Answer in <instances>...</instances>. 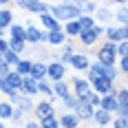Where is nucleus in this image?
Masks as SVG:
<instances>
[{"label":"nucleus","mask_w":128,"mask_h":128,"mask_svg":"<svg viewBox=\"0 0 128 128\" xmlns=\"http://www.w3.org/2000/svg\"><path fill=\"white\" fill-rule=\"evenodd\" d=\"M38 20L42 22V31H58V29H62V24H60L49 11H46V13H40Z\"/></svg>","instance_id":"obj_17"},{"label":"nucleus","mask_w":128,"mask_h":128,"mask_svg":"<svg viewBox=\"0 0 128 128\" xmlns=\"http://www.w3.org/2000/svg\"><path fill=\"white\" fill-rule=\"evenodd\" d=\"M110 122H113V115H110V113H106V110H102V108H95V110H93V119H90V124H95L97 128L110 126Z\"/></svg>","instance_id":"obj_14"},{"label":"nucleus","mask_w":128,"mask_h":128,"mask_svg":"<svg viewBox=\"0 0 128 128\" xmlns=\"http://www.w3.org/2000/svg\"><path fill=\"white\" fill-rule=\"evenodd\" d=\"M104 38H106V42H113V44L126 42L128 40V26H115V24L104 26Z\"/></svg>","instance_id":"obj_4"},{"label":"nucleus","mask_w":128,"mask_h":128,"mask_svg":"<svg viewBox=\"0 0 128 128\" xmlns=\"http://www.w3.org/2000/svg\"><path fill=\"white\" fill-rule=\"evenodd\" d=\"M102 38H104V26L95 24L93 29H88V31H82V33L77 36V42H80L82 46H95Z\"/></svg>","instance_id":"obj_3"},{"label":"nucleus","mask_w":128,"mask_h":128,"mask_svg":"<svg viewBox=\"0 0 128 128\" xmlns=\"http://www.w3.org/2000/svg\"><path fill=\"white\" fill-rule=\"evenodd\" d=\"M66 66H71L75 73H86L88 66H90V58L86 55V53H82V51H75L73 55H71V60H68Z\"/></svg>","instance_id":"obj_8"},{"label":"nucleus","mask_w":128,"mask_h":128,"mask_svg":"<svg viewBox=\"0 0 128 128\" xmlns=\"http://www.w3.org/2000/svg\"><path fill=\"white\" fill-rule=\"evenodd\" d=\"M38 95H42L44 100H49V102L53 104V93H51V82H49V80L38 82Z\"/></svg>","instance_id":"obj_30"},{"label":"nucleus","mask_w":128,"mask_h":128,"mask_svg":"<svg viewBox=\"0 0 128 128\" xmlns=\"http://www.w3.org/2000/svg\"><path fill=\"white\" fill-rule=\"evenodd\" d=\"M49 13H51L60 24L71 22V20H77V18L82 16V2H80V0H62V2H53V4H49Z\"/></svg>","instance_id":"obj_1"},{"label":"nucleus","mask_w":128,"mask_h":128,"mask_svg":"<svg viewBox=\"0 0 128 128\" xmlns=\"http://www.w3.org/2000/svg\"><path fill=\"white\" fill-rule=\"evenodd\" d=\"M62 51H60V55H55V62H60V64H68V60H71V55L75 53V44H73V40H66L62 46H60Z\"/></svg>","instance_id":"obj_15"},{"label":"nucleus","mask_w":128,"mask_h":128,"mask_svg":"<svg viewBox=\"0 0 128 128\" xmlns=\"http://www.w3.org/2000/svg\"><path fill=\"white\" fill-rule=\"evenodd\" d=\"M77 24H80L82 31H88V29L95 26V18H93V16H84V13H82V16L77 18Z\"/></svg>","instance_id":"obj_31"},{"label":"nucleus","mask_w":128,"mask_h":128,"mask_svg":"<svg viewBox=\"0 0 128 128\" xmlns=\"http://www.w3.org/2000/svg\"><path fill=\"white\" fill-rule=\"evenodd\" d=\"M7 46H9V51H11V53L20 55V58H22V53L26 51V44L22 42V40H11V38H7Z\"/></svg>","instance_id":"obj_28"},{"label":"nucleus","mask_w":128,"mask_h":128,"mask_svg":"<svg viewBox=\"0 0 128 128\" xmlns=\"http://www.w3.org/2000/svg\"><path fill=\"white\" fill-rule=\"evenodd\" d=\"M16 7H18V9H24V11H29V13H36V16L49 11V2H38V0H18Z\"/></svg>","instance_id":"obj_9"},{"label":"nucleus","mask_w":128,"mask_h":128,"mask_svg":"<svg viewBox=\"0 0 128 128\" xmlns=\"http://www.w3.org/2000/svg\"><path fill=\"white\" fill-rule=\"evenodd\" d=\"M97 7H100V4H97V2H82V13H84V16H93V13L97 11Z\"/></svg>","instance_id":"obj_36"},{"label":"nucleus","mask_w":128,"mask_h":128,"mask_svg":"<svg viewBox=\"0 0 128 128\" xmlns=\"http://www.w3.org/2000/svg\"><path fill=\"white\" fill-rule=\"evenodd\" d=\"M7 33H9L7 38H11V40H22V42H24V26L18 24V22H13V24L7 29Z\"/></svg>","instance_id":"obj_29"},{"label":"nucleus","mask_w":128,"mask_h":128,"mask_svg":"<svg viewBox=\"0 0 128 128\" xmlns=\"http://www.w3.org/2000/svg\"><path fill=\"white\" fill-rule=\"evenodd\" d=\"M113 7H115V2H104V4H100V7H97V11L93 13L95 24H100V26L113 24Z\"/></svg>","instance_id":"obj_5"},{"label":"nucleus","mask_w":128,"mask_h":128,"mask_svg":"<svg viewBox=\"0 0 128 128\" xmlns=\"http://www.w3.org/2000/svg\"><path fill=\"white\" fill-rule=\"evenodd\" d=\"M40 36H42V29L36 24H29L24 26V44H40Z\"/></svg>","instance_id":"obj_16"},{"label":"nucleus","mask_w":128,"mask_h":128,"mask_svg":"<svg viewBox=\"0 0 128 128\" xmlns=\"http://www.w3.org/2000/svg\"><path fill=\"white\" fill-rule=\"evenodd\" d=\"M20 93H24V95H29V97H36V95H38V82L31 80V77H22Z\"/></svg>","instance_id":"obj_23"},{"label":"nucleus","mask_w":128,"mask_h":128,"mask_svg":"<svg viewBox=\"0 0 128 128\" xmlns=\"http://www.w3.org/2000/svg\"><path fill=\"white\" fill-rule=\"evenodd\" d=\"M51 93H53V102H55V100L64 102V100L71 95V86H68L66 80H60V82H53L51 84Z\"/></svg>","instance_id":"obj_13"},{"label":"nucleus","mask_w":128,"mask_h":128,"mask_svg":"<svg viewBox=\"0 0 128 128\" xmlns=\"http://www.w3.org/2000/svg\"><path fill=\"white\" fill-rule=\"evenodd\" d=\"M7 73H11V66H9V64L4 62L2 58H0V77H4Z\"/></svg>","instance_id":"obj_40"},{"label":"nucleus","mask_w":128,"mask_h":128,"mask_svg":"<svg viewBox=\"0 0 128 128\" xmlns=\"http://www.w3.org/2000/svg\"><path fill=\"white\" fill-rule=\"evenodd\" d=\"M29 77L36 80V82L46 80V62H33L31 64V73H29Z\"/></svg>","instance_id":"obj_19"},{"label":"nucleus","mask_w":128,"mask_h":128,"mask_svg":"<svg viewBox=\"0 0 128 128\" xmlns=\"http://www.w3.org/2000/svg\"><path fill=\"white\" fill-rule=\"evenodd\" d=\"M66 71H68V66H64V64H60V62H49L46 64V80L49 82H60V80H64L66 77Z\"/></svg>","instance_id":"obj_10"},{"label":"nucleus","mask_w":128,"mask_h":128,"mask_svg":"<svg viewBox=\"0 0 128 128\" xmlns=\"http://www.w3.org/2000/svg\"><path fill=\"white\" fill-rule=\"evenodd\" d=\"M33 115H36V122H40V119H44V117L49 115H55V106H53L49 100H40V102H36V106H33V110H31Z\"/></svg>","instance_id":"obj_11"},{"label":"nucleus","mask_w":128,"mask_h":128,"mask_svg":"<svg viewBox=\"0 0 128 128\" xmlns=\"http://www.w3.org/2000/svg\"><path fill=\"white\" fill-rule=\"evenodd\" d=\"M115 68H117L119 75H126V73H128V58H117Z\"/></svg>","instance_id":"obj_37"},{"label":"nucleus","mask_w":128,"mask_h":128,"mask_svg":"<svg viewBox=\"0 0 128 128\" xmlns=\"http://www.w3.org/2000/svg\"><path fill=\"white\" fill-rule=\"evenodd\" d=\"M73 115L80 119V124H84V122H90L93 119V108L90 106H77L75 110H73Z\"/></svg>","instance_id":"obj_26"},{"label":"nucleus","mask_w":128,"mask_h":128,"mask_svg":"<svg viewBox=\"0 0 128 128\" xmlns=\"http://www.w3.org/2000/svg\"><path fill=\"white\" fill-rule=\"evenodd\" d=\"M104 77H106L108 82H113V84H115L117 77H119V73H117L115 66H104Z\"/></svg>","instance_id":"obj_34"},{"label":"nucleus","mask_w":128,"mask_h":128,"mask_svg":"<svg viewBox=\"0 0 128 128\" xmlns=\"http://www.w3.org/2000/svg\"><path fill=\"white\" fill-rule=\"evenodd\" d=\"M58 124H60V128H80V119L73 113H62L58 117Z\"/></svg>","instance_id":"obj_21"},{"label":"nucleus","mask_w":128,"mask_h":128,"mask_svg":"<svg viewBox=\"0 0 128 128\" xmlns=\"http://www.w3.org/2000/svg\"><path fill=\"white\" fill-rule=\"evenodd\" d=\"M9 122H13V124H24V113H22V110H18V108H13L11 119H9Z\"/></svg>","instance_id":"obj_38"},{"label":"nucleus","mask_w":128,"mask_h":128,"mask_svg":"<svg viewBox=\"0 0 128 128\" xmlns=\"http://www.w3.org/2000/svg\"><path fill=\"white\" fill-rule=\"evenodd\" d=\"M11 106L13 108H18V110H22V113H31L33 110V106H36V102H33V97H29V95H24V93H13L11 95Z\"/></svg>","instance_id":"obj_7"},{"label":"nucleus","mask_w":128,"mask_h":128,"mask_svg":"<svg viewBox=\"0 0 128 128\" xmlns=\"http://www.w3.org/2000/svg\"><path fill=\"white\" fill-rule=\"evenodd\" d=\"M0 58H2V60H4V62L9 64V66H16V64L20 62V55H16V53H11V51H4V53H0Z\"/></svg>","instance_id":"obj_33"},{"label":"nucleus","mask_w":128,"mask_h":128,"mask_svg":"<svg viewBox=\"0 0 128 128\" xmlns=\"http://www.w3.org/2000/svg\"><path fill=\"white\" fill-rule=\"evenodd\" d=\"M68 86H71V95H75V97H82V95H86L90 90V84L86 77L82 75H75L71 82H68Z\"/></svg>","instance_id":"obj_12"},{"label":"nucleus","mask_w":128,"mask_h":128,"mask_svg":"<svg viewBox=\"0 0 128 128\" xmlns=\"http://www.w3.org/2000/svg\"><path fill=\"white\" fill-rule=\"evenodd\" d=\"M95 62L102 64V66H115L117 64V44H113V42L100 44L97 55H95Z\"/></svg>","instance_id":"obj_2"},{"label":"nucleus","mask_w":128,"mask_h":128,"mask_svg":"<svg viewBox=\"0 0 128 128\" xmlns=\"http://www.w3.org/2000/svg\"><path fill=\"white\" fill-rule=\"evenodd\" d=\"M31 64H33V60H26V58H20V62L13 66L11 71L13 73H18L20 77H29V73H31Z\"/></svg>","instance_id":"obj_25"},{"label":"nucleus","mask_w":128,"mask_h":128,"mask_svg":"<svg viewBox=\"0 0 128 128\" xmlns=\"http://www.w3.org/2000/svg\"><path fill=\"white\" fill-rule=\"evenodd\" d=\"M62 106L66 108V113H73V110L77 108V100H75V95H68V97L62 102Z\"/></svg>","instance_id":"obj_35"},{"label":"nucleus","mask_w":128,"mask_h":128,"mask_svg":"<svg viewBox=\"0 0 128 128\" xmlns=\"http://www.w3.org/2000/svg\"><path fill=\"white\" fill-rule=\"evenodd\" d=\"M13 24V11H11V7L7 4V7H0V29H9V26Z\"/></svg>","instance_id":"obj_24"},{"label":"nucleus","mask_w":128,"mask_h":128,"mask_svg":"<svg viewBox=\"0 0 128 128\" xmlns=\"http://www.w3.org/2000/svg\"><path fill=\"white\" fill-rule=\"evenodd\" d=\"M0 38H7V31L4 29H0Z\"/></svg>","instance_id":"obj_43"},{"label":"nucleus","mask_w":128,"mask_h":128,"mask_svg":"<svg viewBox=\"0 0 128 128\" xmlns=\"http://www.w3.org/2000/svg\"><path fill=\"white\" fill-rule=\"evenodd\" d=\"M88 84H90V90H93L95 95H100V97H104V95L117 90V86L113 84V82H108L106 77H95V80H90Z\"/></svg>","instance_id":"obj_6"},{"label":"nucleus","mask_w":128,"mask_h":128,"mask_svg":"<svg viewBox=\"0 0 128 128\" xmlns=\"http://www.w3.org/2000/svg\"><path fill=\"white\" fill-rule=\"evenodd\" d=\"M115 93H117V90H115ZM115 93H108V95H104L102 100H100V108H102V110H106V113H110V115H115V110H117Z\"/></svg>","instance_id":"obj_18"},{"label":"nucleus","mask_w":128,"mask_h":128,"mask_svg":"<svg viewBox=\"0 0 128 128\" xmlns=\"http://www.w3.org/2000/svg\"><path fill=\"white\" fill-rule=\"evenodd\" d=\"M9 51V46H7V38H0V53Z\"/></svg>","instance_id":"obj_42"},{"label":"nucleus","mask_w":128,"mask_h":128,"mask_svg":"<svg viewBox=\"0 0 128 128\" xmlns=\"http://www.w3.org/2000/svg\"><path fill=\"white\" fill-rule=\"evenodd\" d=\"M0 128H7V124H4V122H0Z\"/></svg>","instance_id":"obj_44"},{"label":"nucleus","mask_w":128,"mask_h":128,"mask_svg":"<svg viewBox=\"0 0 128 128\" xmlns=\"http://www.w3.org/2000/svg\"><path fill=\"white\" fill-rule=\"evenodd\" d=\"M22 128H40V124L36 122V119H31V122H24V126Z\"/></svg>","instance_id":"obj_41"},{"label":"nucleus","mask_w":128,"mask_h":128,"mask_svg":"<svg viewBox=\"0 0 128 128\" xmlns=\"http://www.w3.org/2000/svg\"><path fill=\"white\" fill-rule=\"evenodd\" d=\"M62 31H64V36H66V40H75L77 36L82 33V29H80V24H77V20L64 22V24H62Z\"/></svg>","instance_id":"obj_22"},{"label":"nucleus","mask_w":128,"mask_h":128,"mask_svg":"<svg viewBox=\"0 0 128 128\" xmlns=\"http://www.w3.org/2000/svg\"><path fill=\"white\" fill-rule=\"evenodd\" d=\"M64 42H66V36H64L62 29H58V31H46V44H49V46H62Z\"/></svg>","instance_id":"obj_20"},{"label":"nucleus","mask_w":128,"mask_h":128,"mask_svg":"<svg viewBox=\"0 0 128 128\" xmlns=\"http://www.w3.org/2000/svg\"><path fill=\"white\" fill-rule=\"evenodd\" d=\"M38 124H40V128H60L58 115H49V117H44V119H40Z\"/></svg>","instance_id":"obj_32"},{"label":"nucleus","mask_w":128,"mask_h":128,"mask_svg":"<svg viewBox=\"0 0 128 128\" xmlns=\"http://www.w3.org/2000/svg\"><path fill=\"white\" fill-rule=\"evenodd\" d=\"M117 58H128V40L117 44Z\"/></svg>","instance_id":"obj_39"},{"label":"nucleus","mask_w":128,"mask_h":128,"mask_svg":"<svg viewBox=\"0 0 128 128\" xmlns=\"http://www.w3.org/2000/svg\"><path fill=\"white\" fill-rule=\"evenodd\" d=\"M11 113H13V106L9 100H0V122H9L11 119Z\"/></svg>","instance_id":"obj_27"}]
</instances>
